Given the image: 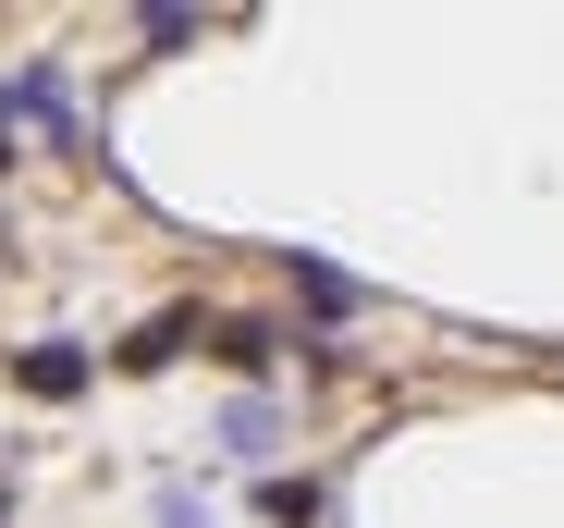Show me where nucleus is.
<instances>
[{
    "instance_id": "nucleus-4",
    "label": "nucleus",
    "mask_w": 564,
    "mask_h": 528,
    "mask_svg": "<svg viewBox=\"0 0 564 528\" xmlns=\"http://www.w3.org/2000/svg\"><path fill=\"white\" fill-rule=\"evenodd\" d=\"M258 504H270V516H282V528H307V516H319V479H270V492H258Z\"/></svg>"
},
{
    "instance_id": "nucleus-2",
    "label": "nucleus",
    "mask_w": 564,
    "mask_h": 528,
    "mask_svg": "<svg viewBox=\"0 0 564 528\" xmlns=\"http://www.w3.org/2000/svg\"><path fill=\"white\" fill-rule=\"evenodd\" d=\"M184 332H197V320H184V308H160V320H148V332L123 344V369H160V357H172V344H184Z\"/></svg>"
},
{
    "instance_id": "nucleus-1",
    "label": "nucleus",
    "mask_w": 564,
    "mask_h": 528,
    "mask_svg": "<svg viewBox=\"0 0 564 528\" xmlns=\"http://www.w3.org/2000/svg\"><path fill=\"white\" fill-rule=\"evenodd\" d=\"M74 381H86L74 344H25V394H74Z\"/></svg>"
},
{
    "instance_id": "nucleus-3",
    "label": "nucleus",
    "mask_w": 564,
    "mask_h": 528,
    "mask_svg": "<svg viewBox=\"0 0 564 528\" xmlns=\"http://www.w3.org/2000/svg\"><path fill=\"white\" fill-rule=\"evenodd\" d=\"M295 283H307V308H319V320H344V308H356V283L332 271V258H295Z\"/></svg>"
},
{
    "instance_id": "nucleus-5",
    "label": "nucleus",
    "mask_w": 564,
    "mask_h": 528,
    "mask_svg": "<svg viewBox=\"0 0 564 528\" xmlns=\"http://www.w3.org/2000/svg\"><path fill=\"white\" fill-rule=\"evenodd\" d=\"M0 516H13V479H0Z\"/></svg>"
}]
</instances>
